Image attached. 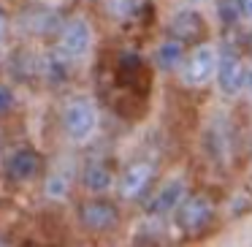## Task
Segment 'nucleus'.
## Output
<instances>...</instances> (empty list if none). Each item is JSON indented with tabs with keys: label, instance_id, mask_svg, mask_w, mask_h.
<instances>
[{
	"label": "nucleus",
	"instance_id": "nucleus-5",
	"mask_svg": "<svg viewBox=\"0 0 252 247\" xmlns=\"http://www.w3.org/2000/svg\"><path fill=\"white\" fill-rule=\"evenodd\" d=\"M76 217H79V223H82L84 231L106 234V231L120 225V209L111 201H106V198H90V201L79 204Z\"/></svg>",
	"mask_w": 252,
	"mask_h": 247
},
{
	"label": "nucleus",
	"instance_id": "nucleus-19",
	"mask_svg": "<svg viewBox=\"0 0 252 247\" xmlns=\"http://www.w3.org/2000/svg\"><path fill=\"white\" fill-rule=\"evenodd\" d=\"M6 38V17H3V11H0V41Z\"/></svg>",
	"mask_w": 252,
	"mask_h": 247
},
{
	"label": "nucleus",
	"instance_id": "nucleus-13",
	"mask_svg": "<svg viewBox=\"0 0 252 247\" xmlns=\"http://www.w3.org/2000/svg\"><path fill=\"white\" fill-rule=\"evenodd\" d=\"M217 14L225 25H236L241 19V11H239V0H220L217 6Z\"/></svg>",
	"mask_w": 252,
	"mask_h": 247
},
{
	"label": "nucleus",
	"instance_id": "nucleus-7",
	"mask_svg": "<svg viewBox=\"0 0 252 247\" xmlns=\"http://www.w3.org/2000/svg\"><path fill=\"white\" fill-rule=\"evenodd\" d=\"M152 176H155V166L147 163V160H133L120 176V193L122 198L127 201H136V198L144 196L149 185H152Z\"/></svg>",
	"mask_w": 252,
	"mask_h": 247
},
{
	"label": "nucleus",
	"instance_id": "nucleus-20",
	"mask_svg": "<svg viewBox=\"0 0 252 247\" xmlns=\"http://www.w3.org/2000/svg\"><path fill=\"white\" fill-rule=\"evenodd\" d=\"M247 44H250V49H252V33H250V38H247Z\"/></svg>",
	"mask_w": 252,
	"mask_h": 247
},
{
	"label": "nucleus",
	"instance_id": "nucleus-3",
	"mask_svg": "<svg viewBox=\"0 0 252 247\" xmlns=\"http://www.w3.org/2000/svg\"><path fill=\"white\" fill-rule=\"evenodd\" d=\"M174 214H176V225L185 234H201L214 220V204L206 196H190L187 193L179 201V207L174 209Z\"/></svg>",
	"mask_w": 252,
	"mask_h": 247
},
{
	"label": "nucleus",
	"instance_id": "nucleus-12",
	"mask_svg": "<svg viewBox=\"0 0 252 247\" xmlns=\"http://www.w3.org/2000/svg\"><path fill=\"white\" fill-rule=\"evenodd\" d=\"M185 60V44L176 38H168L158 46V66L163 71H176Z\"/></svg>",
	"mask_w": 252,
	"mask_h": 247
},
{
	"label": "nucleus",
	"instance_id": "nucleus-6",
	"mask_svg": "<svg viewBox=\"0 0 252 247\" xmlns=\"http://www.w3.org/2000/svg\"><path fill=\"white\" fill-rule=\"evenodd\" d=\"M244 63H241L239 52L236 49H225L222 55H217V68H214V79H217V87L222 95L233 98V95L241 93L244 87Z\"/></svg>",
	"mask_w": 252,
	"mask_h": 247
},
{
	"label": "nucleus",
	"instance_id": "nucleus-17",
	"mask_svg": "<svg viewBox=\"0 0 252 247\" xmlns=\"http://www.w3.org/2000/svg\"><path fill=\"white\" fill-rule=\"evenodd\" d=\"M239 11H241V19L252 22V0H239Z\"/></svg>",
	"mask_w": 252,
	"mask_h": 247
},
{
	"label": "nucleus",
	"instance_id": "nucleus-1",
	"mask_svg": "<svg viewBox=\"0 0 252 247\" xmlns=\"http://www.w3.org/2000/svg\"><path fill=\"white\" fill-rule=\"evenodd\" d=\"M57 49L65 60H82L93 49V28L84 17H73L60 28L57 35Z\"/></svg>",
	"mask_w": 252,
	"mask_h": 247
},
{
	"label": "nucleus",
	"instance_id": "nucleus-14",
	"mask_svg": "<svg viewBox=\"0 0 252 247\" xmlns=\"http://www.w3.org/2000/svg\"><path fill=\"white\" fill-rule=\"evenodd\" d=\"M106 3H109V14L117 17V19L130 17V14L138 8V0H106Z\"/></svg>",
	"mask_w": 252,
	"mask_h": 247
},
{
	"label": "nucleus",
	"instance_id": "nucleus-9",
	"mask_svg": "<svg viewBox=\"0 0 252 247\" xmlns=\"http://www.w3.org/2000/svg\"><path fill=\"white\" fill-rule=\"evenodd\" d=\"M185 196H187L185 179H171V182H165L163 187H158V193L149 198L147 212H149V214H158V217H163V214L174 212Z\"/></svg>",
	"mask_w": 252,
	"mask_h": 247
},
{
	"label": "nucleus",
	"instance_id": "nucleus-18",
	"mask_svg": "<svg viewBox=\"0 0 252 247\" xmlns=\"http://www.w3.org/2000/svg\"><path fill=\"white\" fill-rule=\"evenodd\" d=\"M241 90H247V93L252 95V66L244 68V87H241Z\"/></svg>",
	"mask_w": 252,
	"mask_h": 247
},
{
	"label": "nucleus",
	"instance_id": "nucleus-8",
	"mask_svg": "<svg viewBox=\"0 0 252 247\" xmlns=\"http://www.w3.org/2000/svg\"><path fill=\"white\" fill-rule=\"evenodd\" d=\"M203 30H206V22H203V17L198 11H192V8H185V11L174 14L171 22H168V35L176 41H182V44L198 41L203 35Z\"/></svg>",
	"mask_w": 252,
	"mask_h": 247
},
{
	"label": "nucleus",
	"instance_id": "nucleus-2",
	"mask_svg": "<svg viewBox=\"0 0 252 247\" xmlns=\"http://www.w3.org/2000/svg\"><path fill=\"white\" fill-rule=\"evenodd\" d=\"M63 128H65V136L71 141H87L98 131V109H95V104H90L84 98L71 101L63 111Z\"/></svg>",
	"mask_w": 252,
	"mask_h": 247
},
{
	"label": "nucleus",
	"instance_id": "nucleus-15",
	"mask_svg": "<svg viewBox=\"0 0 252 247\" xmlns=\"http://www.w3.org/2000/svg\"><path fill=\"white\" fill-rule=\"evenodd\" d=\"M65 187H68V182L63 179L60 174H52L49 179H46V193H49V196H63Z\"/></svg>",
	"mask_w": 252,
	"mask_h": 247
},
{
	"label": "nucleus",
	"instance_id": "nucleus-10",
	"mask_svg": "<svg viewBox=\"0 0 252 247\" xmlns=\"http://www.w3.org/2000/svg\"><path fill=\"white\" fill-rule=\"evenodd\" d=\"M6 171H8V176H11L14 182L35 179L38 171H41V155L35 152V149H30V147L17 149V152H11V158H8Z\"/></svg>",
	"mask_w": 252,
	"mask_h": 247
},
{
	"label": "nucleus",
	"instance_id": "nucleus-11",
	"mask_svg": "<svg viewBox=\"0 0 252 247\" xmlns=\"http://www.w3.org/2000/svg\"><path fill=\"white\" fill-rule=\"evenodd\" d=\"M82 182H84L87 190L103 193V190H109V187L114 185V174H111V169L103 166V163H87L84 171H82Z\"/></svg>",
	"mask_w": 252,
	"mask_h": 247
},
{
	"label": "nucleus",
	"instance_id": "nucleus-4",
	"mask_svg": "<svg viewBox=\"0 0 252 247\" xmlns=\"http://www.w3.org/2000/svg\"><path fill=\"white\" fill-rule=\"evenodd\" d=\"M214 68H217V52L212 44H198L190 55L182 60L179 71L182 79L192 87H203L214 79Z\"/></svg>",
	"mask_w": 252,
	"mask_h": 247
},
{
	"label": "nucleus",
	"instance_id": "nucleus-16",
	"mask_svg": "<svg viewBox=\"0 0 252 247\" xmlns=\"http://www.w3.org/2000/svg\"><path fill=\"white\" fill-rule=\"evenodd\" d=\"M11 106H14V93H11V87L0 84V114H6Z\"/></svg>",
	"mask_w": 252,
	"mask_h": 247
}]
</instances>
